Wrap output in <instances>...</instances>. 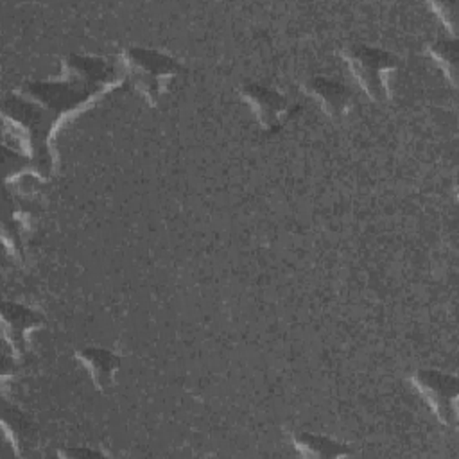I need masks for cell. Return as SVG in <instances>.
Instances as JSON below:
<instances>
[{"mask_svg":"<svg viewBox=\"0 0 459 459\" xmlns=\"http://www.w3.org/2000/svg\"><path fill=\"white\" fill-rule=\"evenodd\" d=\"M124 70L99 56L70 54L57 79L34 81L11 91L2 106L4 120L22 147L18 174H34L41 181L56 170L52 147L56 129L74 113L124 81Z\"/></svg>","mask_w":459,"mask_h":459,"instance_id":"cell-1","label":"cell"},{"mask_svg":"<svg viewBox=\"0 0 459 459\" xmlns=\"http://www.w3.org/2000/svg\"><path fill=\"white\" fill-rule=\"evenodd\" d=\"M292 445L296 450L305 457H319V459H333V457H346L351 455L353 450L348 448V445L335 441L332 437L312 434L307 430H296L290 434Z\"/></svg>","mask_w":459,"mask_h":459,"instance_id":"cell-9","label":"cell"},{"mask_svg":"<svg viewBox=\"0 0 459 459\" xmlns=\"http://www.w3.org/2000/svg\"><path fill=\"white\" fill-rule=\"evenodd\" d=\"M430 9L436 11V14L443 20V23L448 27V30L452 32V36L455 34V4H445V2H430L429 4Z\"/></svg>","mask_w":459,"mask_h":459,"instance_id":"cell-11","label":"cell"},{"mask_svg":"<svg viewBox=\"0 0 459 459\" xmlns=\"http://www.w3.org/2000/svg\"><path fill=\"white\" fill-rule=\"evenodd\" d=\"M61 455H66V457H74V455H102L100 450H61L59 452Z\"/></svg>","mask_w":459,"mask_h":459,"instance_id":"cell-12","label":"cell"},{"mask_svg":"<svg viewBox=\"0 0 459 459\" xmlns=\"http://www.w3.org/2000/svg\"><path fill=\"white\" fill-rule=\"evenodd\" d=\"M2 323H4V337L9 342L13 355L22 359L27 351L29 333L39 328L45 323V317L41 312L30 307L5 301L2 307Z\"/></svg>","mask_w":459,"mask_h":459,"instance_id":"cell-5","label":"cell"},{"mask_svg":"<svg viewBox=\"0 0 459 459\" xmlns=\"http://www.w3.org/2000/svg\"><path fill=\"white\" fill-rule=\"evenodd\" d=\"M303 90L319 102V106L330 118L344 117L353 104L351 90L332 77L314 75L305 81Z\"/></svg>","mask_w":459,"mask_h":459,"instance_id":"cell-7","label":"cell"},{"mask_svg":"<svg viewBox=\"0 0 459 459\" xmlns=\"http://www.w3.org/2000/svg\"><path fill=\"white\" fill-rule=\"evenodd\" d=\"M430 57L445 70L448 75L450 82L455 86V77H457V43L454 38H439L432 41L427 48Z\"/></svg>","mask_w":459,"mask_h":459,"instance_id":"cell-10","label":"cell"},{"mask_svg":"<svg viewBox=\"0 0 459 459\" xmlns=\"http://www.w3.org/2000/svg\"><path fill=\"white\" fill-rule=\"evenodd\" d=\"M414 389L423 396L436 418L450 427H457V377L437 369H418L411 377Z\"/></svg>","mask_w":459,"mask_h":459,"instance_id":"cell-4","label":"cell"},{"mask_svg":"<svg viewBox=\"0 0 459 459\" xmlns=\"http://www.w3.org/2000/svg\"><path fill=\"white\" fill-rule=\"evenodd\" d=\"M75 357L84 364V368L88 369L99 391L106 393L115 385V373L122 359L118 353L106 348L88 346V348H79L75 351Z\"/></svg>","mask_w":459,"mask_h":459,"instance_id":"cell-8","label":"cell"},{"mask_svg":"<svg viewBox=\"0 0 459 459\" xmlns=\"http://www.w3.org/2000/svg\"><path fill=\"white\" fill-rule=\"evenodd\" d=\"M342 59L371 100L387 102L391 99L387 74L400 65L393 52L369 45H348L342 50Z\"/></svg>","mask_w":459,"mask_h":459,"instance_id":"cell-3","label":"cell"},{"mask_svg":"<svg viewBox=\"0 0 459 459\" xmlns=\"http://www.w3.org/2000/svg\"><path fill=\"white\" fill-rule=\"evenodd\" d=\"M240 95L253 108L258 124L267 131L276 129L289 113V99L267 86L244 84Z\"/></svg>","mask_w":459,"mask_h":459,"instance_id":"cell-6","label":"cell"},{"mask_svg":"<svg viewBox=\"0 0 459 459\" xmlns=\"http://www.w3.org/2000/svg\"><path fill=\"white\" fill-rule=\"evenodd\" d=\"M120 61L124 75L151 106L158 104L167 81L183 72V65L174 56L154 48L129 47Z\"/></svg>","mask_w":459,"mask_h":459,"instance_id":"cell-2","label":"cell"}]
</instances>
